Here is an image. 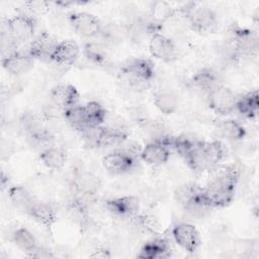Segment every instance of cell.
Masks as SVG:
<instances>
[{
    "label": "cell",
    "mask_w": 259,
    "mask_h": 259,
    "mask_svg": "<svg viewBox=\"0 0 259 259\" xmlns=\"http://www.w3.org/2000/svg\"><path fill=\"white\" fill-rule=\"evenodd\" d=\"M214 172L209 182L200 187L196 200L201 205L212 208H222L230 205L235 197L236 187L240 178V168L235 164L213 167Z\"/></svg>",
    "instance_id": "obj_1"
},
{
    "label": "cell",
    "mask_w": 259,
    "mask_h": 259,
    "mask_svg": "<svg viewBox=\"0 0 259 259\" xmlns=\"http://www.w3.org/2000/svg\"><path fill=\"white\" fill-rule=\"evenodd\" d=\"M226 155L227 149L221 141H199L184 161L192 171L200 173L218 166L224 160Z\"/></svg>",
    "instance_id": "obj_2"
},
{
    "label": "cell",
    "mask_w": 259,
    "mask_h": 259,
    "mask_svg": "<svg viewBox=\"0 0 259 259\" xmlns=\"http://www.w3.org/2000/svg\"><path fill=\"white\" fill-rule=\"evenodd\" d=\"M121 76L133 89H146L155 76V65L147 58H135L120 69Z\"/></svg>",
    "instance_id": "obj_3"
},
{
    "label": "cell",
    "mask_w": 259,
    "mask_h": 259,
    "mask_svg": "<svg viewBox=\"0 0 259 259\" xmlns=\"http://www.w3.org/2000/svg\"><path fill=\"white\" fill-rule=\"evenodd\" d=\"M181 10L187 24L192 30L198 33H211L217 29L218 16L208 6L190 2Z\"/></svg>",
    "instance_id": "obj_4"
},
{
    "label": "cell",
    "mask_w": 259,
    "mask_h": 259,
    "mask_svg": "<svg viewBox=\"0 0 259 259\" xmlns=\"http://www.w3.org/2000/svg\"><path fill=\"white\" fill-rule=\"evenodd\" d=\"M89 146L95 148H109L122 145L127 139V133L118 126L89 127L82 133Z\"/></svg>",
    "instance_id": "obj_5"
},
{
    "label": "cell",
    "mask_w": 259,
    "mask_h": 259,
    "mask_svg": "<svg viewBox=\"0 0 259 259\" xmlns=\"http://www.w3.org/2000/svg\"><path fill=\"white\" fill-rule=\"evenodd\" d=\"M4 26V31L20 45L33 39L37 24L35 16L26 12H21L6 19Z\"/></svg>",
    "instance_id": "obj_6"
},
{
    "label": "cell",
    "mask_w": 259,
    "mask_h": 259,
    "mask_svg": "<svg viewBox=\"0 0 259 259\" xmlns=\"http://www.w3.org/2000/svg\"><path fill=\"white\" fill-rule=\"evenodd\" d=\"M237 98L235 92L223 84L218 85L206 94L208 107L220 115H229L234 112Z\"/></svg>",
    "instance_id": "obj_7"
},
{
    "label": "cell",
    "mask_w": 259,
    "mask_h": 259,
    "mask_svg": "<svg viewBox=\"0 0 259 259\" xmlns=\"http://www.w3.org/2000/svg\"><path fill=\"white\" fill-rule=\"evenodd\" d=\"M136 153L127 149H116L103 156L101 163L103 168L115 175L128 173L136 165Z\"/></svg>",
    "instance_id": "obj_8"
},
{
    "label": "cell",
    "mask_w": 259,
    "mask_h": 259,
    "mask_svg": "<svg viewBox=\"0 0 259 259\" xmlns=\"http://www.w3.org/2000/svg\"><path fill=\"white\" fill-rule=\"evenodd\" d=\"M69 23L73 30L80 36L92 38L100 35L102 30V23L92 13L86 11L71 12L68 16Z\"/></svg>",
    "instance_id": "obj_9"
},
{
    "label": "cell",
    "mask_w": 259,
    "mask_h": 259,
    "mask_svg": "<svg viewBox=\"0 0 259 259\" xmlns=\"http://www.w3.org/2000/svg\"><path fill=\"white\" fill-rule=\"evenodd\" d=\"M173 241L185 252L194 253L200 246V235L196 227L190 223L180 222L171 230Z\"/></svg>",
    "instance_id": "obj_10"
},
{
    "label": "cell",
    "mask_w": 259,
    "mask_h": 259,
    "mask_svg": "<svg viewBox=\"0 0 259 259\" xmlns=\"http://www.w3.org/2000/svg\"><path fill=\"white\" fill-rule=\"evenodd\" d=\"M149 52L152 57L163 62H172L177 58V49L173 39L162 32H155L149 38Z\"/></svg>",
    "instance_id": "obj_11"
},
{
    "label": "cell",
    "mask_w": 259,
    "mask_h": 259,
    "mask_svg": "<svg viewBox=\"0 0 259 259\" xmlns=\"http://www.w3.org/2000/svg\"><path fill=\"white\" fill-rule=\"evenodd\" d=\"M171 156V150L160 140H152L140 152V158L149 166L159 167L166 164Z\"/></svg>",
    "instance_id": "obj_12"
},
{
    "label": "cell",
    "mask_w": 259,
    "mask_h": 259,
    "mask_svg": "<svg viewBox=\"0 0 259 259\" xmlns=\"http://www.w3.org/2000/svg\"><path fill=\"white\" fill-rule=\"evenodd\" d=\"M58 42L59 41L52 34L44 31L33 37V39L29 42L27 52L33 58V60L51 62L52 55Z\"/></svg>",
    "instance_id": "obj_13"
},
{
    "label": "cell",
    "mask_w": 259,
    "mask_h": 259,
    "mask_svg": "<svg viewBox=\"0 0 259 259\" xmlns=\"http://www.w3.org/2000/svg\"><path fill=\"white\" fill-rule=\"evenodd\" d=\"M106 209L120 218H135L140 210V199L136 195H122L105 201Z\"/></svg>",
    "instance_id": "obj_14"
},
{
    "label": "cell",
    "mask_w": 259,
    "mask_h": 259,
    "mask_svg": "<svg viewBox=\"0 0 259 259\" xmlns=\"http://www.w3.org/2000/svg\"><path fill=\"white\" fill-rule=\"evenodd\" d=\"M33 58L28 52L16 51L8 56L2 57L3 69L12 76H20L27 73L33 66Z\"/></svg>",
    "instance_id": "obj_15"
},
{
    "label": "cell",
    "mask_w": 259,
    "mask_h": 259,
    "mask_svg": "<svg viewBox=\"0 0 259 259\" xmlns=\"http://www.w3.org/2000/svg\"><path fill=\"white\" fill-rule=\"evenodd\" d=\"M51 100L54 105L63 111L78 104L80 94L78 89L72 84H60L55 86L51 93Z\"/></svg>",
    "instance_id": "obj_16"
},
{
    "label": "cell",
    "mask_w": 259,
    "mask_h": 259,
    "mask_svg": "<svg viewBox=\"0 0 259 259\" xmlns=\"http://www.w3.org/2000/svg\"><path fill=\"white\" fill-rule=\"evenodd\" d=\"M80 55V48L73 39H64L58 42L51 62L61 66H71L76 63Z\"/></svg>",
    "instance_id": "obj_17"
},
{
    "label": "cell",
    "mask_w": 259,
    "mask_h": 259,
    "mask_svg": "<svg viewBox=\"0 0 259 259\" xmlns=\"http://www.w3.org/2000/svg\"><path fill=\"white\" fill-rule=\"evenodd\" d=\"M190 84L193 89L206 95L210 90L222 83L219 74L213 69L204 67L193 74L190 79Z\"/></svg>",
    "instance_id": "obj_18"
},
{
    "label": "cell",
    "mask_w": 259,
    "mask_h": 259,
    "mask_svg": "<svg viewBox=\"0 0 259 259\" xmlns=\"http://www.w3.org/2000/svg\"><path fill=\"white\" fill-rule=\"evenodd\" d=\"M170 256L171 248L164 238H155L146 242L137 254L140 259H165Z\"/></svg>",
    "instance_id": "obj_19"
},
{
    "label": "cell",
    "mask_w": 259,
    "mask_h": 259,
    "mask_svg": "<svg viewBox=\"0 0 259 259\" xmlns=\"http://www.w3.org/2000/svg\"><path fill=\"white\" fill-rule=\"evenodd\" d=\"M235 111H237L244 118H256L259 112V99L257 90L249 91L241 97L237 98Z\"/></svg>",
    "instance_id": "obj_20"
},
{
    "label": "cell",
    "mask_w": 259,
    "mask_h": 259,
    "mask_svg": "<svg viewBox=\"0 0 259 259\" xmlns=\"http://www.w3.org/2000/svg\"><path fill=\"white\" fill-rule=\"evenodd\" d=\"M13 244L29 257H33L39 248L33 234L24 227L17 228L12 234Z\"/></svg>",
    "instance_id": "obj_21"
},
{
    "label": "cell",
    "mask_w": 259,
    "mask_h": 259,
    "mask_svg": "<svg viewBox=\"0 0 259 259\" xmlns=\"http://www.w3.org/2000/svg\"><path fill=\"white\" fill-rule=\"evenodd\" d=\"M153 101L156 108L164 115L173 114L179 106L178 95L171 90L164 89L156 92Z\"/></svg>",
    "instance_id": "obj_22"
},
{
    "label": "cell",
    "mask_w": 259,
    "mask_h": 259,
    "mask_svg": "<svg viewBox=\"0 0 259 259\" xmlns=\"http://www.w3.org/2000/svg\"><path fill=\"white\" fill-rule=\"evenodd\" d=\"M27 213L36 223L46 227H51L57 222V212L55 208L47 202L35 201Z\"/></svg>",
    "instance_id": "obj_23"
},
{
    "label": "cell",
    "mask_w": 259,
    "mask_h": 259,
    "mask_svg": "<svg viewBox=\"0 0 259 259\" xmlns=\"http://www.w3.org/2000/svg\"><path fill=\"white\" fill-rule=\"evenodd\" d=\"M38 158L44 166L52 170L62 169L67 162V153L64 149L52 146L44 151H41L38 155Z\"/></svg>",
    "instance_id": "obj_24"
},
{
    "label": "cell",
    "mask_w": 259,
    "mask_h": 259,
    "mask_svg": "<svg viewBox=\"0 0 259 259\" xmlns=\"http://www.w3.org/2000/svg\"><path fill=\"white\" fill-rule=\"evenodd\" d=\"M217 130L221 137L232 142L241 141L246 136L245 126L240 121L232 118L220 121L217 125Z\"/></svg>",
    "instance_id": "obj_25"
},
{
    "label": "cell",
    "mask_w": 259,
    "mask_h": 259,
    "mask_svg": "<svg viewBox=\"0 0 259 259\" xmlns=\"http://www.w3.org/2000/svg\"><path fill=\"white\" fill-rule=\"evenodd\" d=\"M175 9L166 1H154L150 5L149 20L155 25L161 27L163 23L173 17Z\"/></svg>",
    "instance_id": "obj_26"
},
{
    "label": "cell",
    "mask_w": 259,
    "mask_h": 259,
    "mask_svg": "<svg viewBox=\"0 0 259 259\" xmlns=\"http://www.w3.org/2000/svg\"><path fill=\"white\" fill-rule=\"evenodd\" d=\"M7 193L12 204L17 208L24 210L25 212H27L31 205L35 202L29 191L21 185L10 186L7 190Z\"/></svg>",
    "instance_id": "obj_27"
},
{
    "label": "cell",
    "mask_w": 259,
    "mask_h": 259,
    "mask_svg": "<svg viewBox=\"0 0 259 259\" xmlns=\"http://www.w3.org/2000/svg\"><path fill=\"white\" fill-rule=\"evenodd\" d=\"M63 117L73 130L81 134L88 128L87 122H86L84 105L77 104L65 109L63 111Z\"/></svg>",
    "instance_id": "obj_28"
},
{
    "label": "cell",
    "mask_w": 259,
    "mask_h": 259,
    "mask_svg": "<svg viewBox=\"0 0 259 259\" xmlns=\"http://www.w3.org/2000/svg\"><path fill=\"white\" fill-rule=\"evenodd\" d=\"M87 126L98 127L103 125L106 118V110L98 101H89L84 105Z\"/></svg>",
    "instance_id": "obj_29"
},
{
    "label": "cell",
    "mask_w": 259,
    "mask_h": 259,
    "mask_svg": "<svg viewBox=\"0 0 259 259\" xmlns=\"http://www.w3.org/2000/svg\"><path fill=\"white\" fill-rule=\"evenodd\" d=\"M83 55L94 64H102L107 58L106 45L103 41H89L83 47Z\"/></svg>",
    "instance_id": "obj_30"
},
{
    "label": "cell",
    "mask_w": 259,
    "mask_h": 259,
    "mask_svg": "<svg viewBox=\"0 0 259 259\" xmlns=\"http://www.w3.org/2000/svg\"><path fill=\"white\" fill-rule=\"evenodd\" d=\"M97 178L98 177L91 173H80L75 181V187L80 193H83L84 195H94L99 187Z\"/></svg>",
    "instance_id": "obj_31"
},
{
    "label": "cell",
    "mask_w": 259,
    "mask_h": 259,
    "mask_svg": "<svg viewBox=\"0 0 259 259\" xmlns=\"http://www.w3.org/2000/svg\"><path fill=\"white\" fill-rule=\"evenodd\" d=\"M27 141L29 146L34 150H37L39 153L52 146H55L54 136L45 127L27 137Z\"/></svg>",
    "instance_id": "obj_32"
},
{
    "label": "cell",
    "mask_w": 259,
    "mask_h": 259,
    "mask_svg": "<svg viewBox=\"0 0 259 259\" xmlns=\"http://www.w3.org/2000/svg\"><path fill=\"white\" fill-rule=\"evenodd\" d=\"M19 127L25 134L26 138L40 131L44 126L39 117L31 111H25L19 117Z\"/></svg>",
    "instance_id": "obj_33"
},
{
    "label": "cell",
    "mask_w": 259,
    "mask_h": 259,
    "mask_svg": "<svg viewBox=\"0 0 259 259\" xmlns=\"http://www.w3.org/2000/svg\"><path fill=\"white\" fill-rule=\"evenodd\" d=\"M199 189L200 187L195 184L181 185L175 191V198L179 202V204L183 207L196 197Z\"/></svg>",
    "instance_id": "obj_34"
},
{
    "label": "cell",
    "mask_w": 259,
    "mask_h": 259,
    "mask_svg": "<svg viewBox=\"0 0 259 259\" xmlns=\"http://www.w3.org/2000/svg\"><path fill=\"white\" fill-rule=\"evenodd\" d=\"M140 126L142 127V130L147 133L148 135H150L153 140L155 139H159L163 136H165V132H164V126L163 124H161L159 121L157 120H153V119H148L145 118L143 120H141Z\"/></svg>",
    "instance_id": "obj_35"
},
{
    "label": "cell",
    "mask_w": 259,
    "mask_h": 259,
    "mask_svg": "<svg viewBox=\"0 0 259 259\" xmlns=\"http://www.w3.org/2000/svg\"><path fill=\"white\" fill-rule=\"evenodd\" d=\"M29 14H45L50 9V3L46 1H28L25 3Z\"/></svg>",
    "instance_id": "obj_36"
},
{
    "label": "cell",
    "mask_w": 259,
    "mask_h": 259,
    "mask_svg": "<svg viewBox=\"0 0 259 259\" xmlns=\"http://www.w3.org/2000/svg\"><path fill=\"white\" fill-rule=\"evenodd\" d=\"M91 257L93 258H102V259H105V258H109L110 257V254L107 250H104V249H98L96 251H94L93 254H91Z\"/></svg>",
    "instance_id": "obj_37"
}]
</instances>
